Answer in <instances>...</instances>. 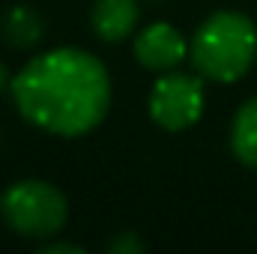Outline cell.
Returning <instances> with one entry per match:
<instances>
[{
	"instance_id": "1",
	"label": "cell",
	"mask_w": 257,
	"mask_h": 254,
	"mask_svg": "<svg viewBox=\"0 0 257 254\" xmlns=\"http://www.w3.org/2000/svg\"><path fill=\"white\" fill-rule=\"evenodd\" d=\"M12 99L27 123L60 138H78L105 120L111 78L93 54L54 48L15 75Z\"/></svg>"
},
{
	"instance_id": "2",
	"label": "cell",
	"mask_w": 257,
	"mask_h": 254,
	"mask_svg": "<svg viewBox=\"0 0 257 254\" xmlns=\"http://www.w3.org/2000/svg\"><path fill=\"white\" fill-rule=\"evenodd\" d=\"M257 57V27L242 12L209 15L192 39V63L209 81H239Z\"/></svg>"
},
{
	"instance_id": "3",
	"label": "cell",
	"mask_w": 257,
	"mask_h": 254,
	"mask_svg": "<svg viewBox=\"0 0 257 254\" xmlns=\"http://www.w3.org/2000/svg\"><path fill=\"white\" fill-rule=\"evenodd\" d=\"M0 215L3 221L30 239H45L57 233L66 224L69 203L63 191L42 180H21L3 191L0 197Z\"/></svg>"
},
{
	"instance_id": "4",
	"label": "cell",
	"mask_w": 257,
	"mask_h": 254,
	"mask_svg": "<svg viewBox=\"0 0 257 254\" xmlns=\"http://www.w3.org/2000/svg\"><path fill=\"white\" fill-rule=\"evenodd\" d=\"M203 114V84L186 72H165L150 93V117L168 132L194 126Z\"/></svg>"
},
{
	"instance_id": "5",
	"label": "cell",
	"mask_w": 257,
	"mask_h": 254,
	"mask_svg": "<svg viewBox=\"0 0 257 254\" xmlns=\"http://www.w3.org/2000/svg\"><path fill=\"white\" fill-rule=\"evenodd\" d=\"M189 45L186 36L171 24H150L135 39V57L138 63L153 72H171L186 60Z\"/></svg>"
},
{
	"instance_id": "6",
	"label": "cell",
	"mask_w": 257,
	"mask_h": 254,
	"mask_svg": "<svg viewBox=\"0 0 257 254\" xmlns=\"http://www.w3.org/2000/svg\"><path fill=\"white\" fill-rule=\"evenodd\" d=\"M90 24L105 42H123L138 27V3L135 0H96L90 12Z\"/></svg>"
},
{
	"instance_id": "7",
	"label": "cell",
	"mask_w": 257,
	"mask_h": 254,
	"mask_svg": "<svg viewBox=\"0 0 257 254\" xmlns=\"http://www.w3.org/2000/svg\"><path fill=\"white\" fill-rule=\"evenodd\" d=\"M230 150L233 156L257 171V99H248L230 126Z\"/></svg>"
},
{
	"instance_id": "8",
	"label": "cell",
	"mask_w": 257,
	"mask_h": 254,
	"mask_svg": "<svg viewBox=\"0 0 257 254\" xmlns=\"http://www.w3.org/2000/svg\"><path fill=\"white\" fill-rule=\"evenodd\" d=\"M42 33H45V21L33 6L9 9V15L3 21V36L12 48H30L42 39Z\"/></svg>"
},
{
	"instance_id": "9",
	"label": "cell",
	"mask_w": 257,
	"mask_h": 254,
	"mask_svg": "<svg viewBox=\"0 0 257 254\" xmlns=\"http://www.w3.org/2000/svg\"><path fill=\"white\" fill-rule=\"evenodd\" d=\"M141 248H144V242L135 233H123L120 239L111 242V251H117V254H135V251H141Z\"/></svg>"
},
{
	"instance_id": "10",
	"label": "cell",
	"mask_w": 257,
	"mask_h": 254,
	"mask_svg": "<svg viewBox=\"0 0 257 254\" xmlns=\"http://www.w3.org/2000/svg\"><path fill=\"white\" fill-rule=\"evenodd\" d=\"M42 254H81V245H72V242H42Z\"/></svg>"
},
{
	"instance_id": "11",
	"label": "cell",
	"mask_w": 257,
	"mask_h": 254,
	"mask_svg": "<svg viewBox=\"0 0 257 254\" xmlns=\"http://www.w3.org/2000/svg\"><path fill=\"white\" fill-rule=\"evenodd\" d=\"M6 87V72H3V66H0V90Z\"/></svg>"
}]
</instances>
